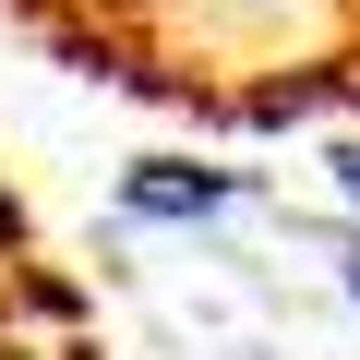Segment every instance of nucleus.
<instances>
[{
	"label": "nucleus",
	"instance_id": "1",
	"mask_svg": "<svg viewBox=\"0 0 360 360\" xmlns=\"http://www.w3.org/2000/svg\"><path fill=\"white\" fill-rule=\"evenodd\" d=\"M37 25L72 60L217 120L360 108V0H37Z\"/></svg>",
	"mask_w": 360,
	"mask_h": 360
},
{
	"label": "nucleus",
	"instance_id": "2",
	"mask_svg": "<svg viewBox=\"0 0 360 360\" xmlns=\"http://www.w3.org/2000/svg\"><path fill=\"white\" fill-rule=\"evenodd\" d=\"M229 193H240L229 168H180V156H144V168L120 180V205H132V217H217Z\"/></svg>",
	"mask_w": 360,
	"mask_h": 360
},
{
	"label": "nucleus",
	"instance_id": "3",
	"mask_svg": "<svg viewBox=\"0 0 360 360\" xmlns=\"http://www.w3.org/2000/svg\"><path fill=\"white\" fill-rule=\"evenodd\" d=\"M25 264V205H13V180H0V276Z\"/></svg>",
	"mask_w": 360,
	"mask_h": 360
},
{
	"label": "nucleus",
	"instance_id": "4",
	"mask_svg": "<svg viewBox=\"0 0 360 360\" xmlns=\"http://www.w3.org/2000/svg\"><path fill=\"white\" fill-rule=\"evenodd\" d=\"M336 180H348V193H360V144H348V156H336Z\"/></svg>",
	"mask_w": 360,
	"mask_h": 360
},
{
	"label": "nucleus",
	"instance_id": "5",
	"mask_svg": "<svg viewBox=\"0 0 360 360\" xmlns=\"http://www.w3.org/2000/svg\"><path fill=\"white\" fill-rule=\"evenodd\" d=\"M348 300H360V264H348Z\"/></svg>",
	"mask_w": 360,
	"mask_h": 360
}]
</instances>
